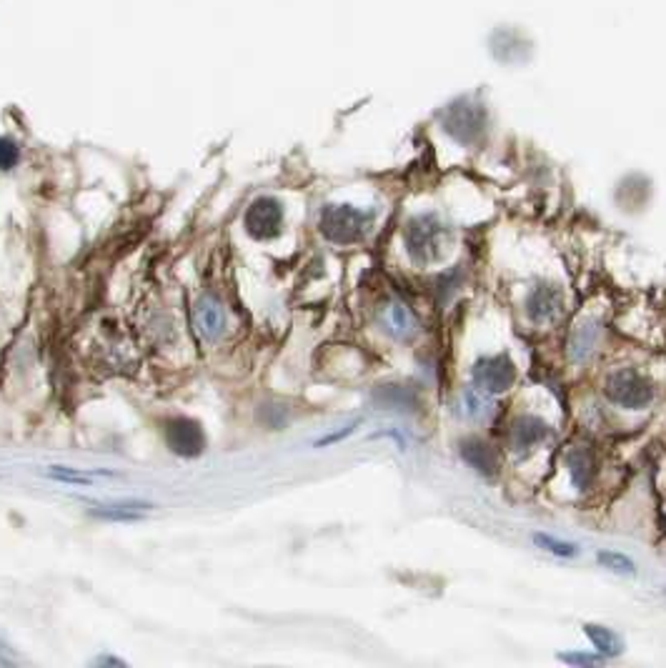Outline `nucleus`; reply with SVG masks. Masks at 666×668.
Wrapping results in <instances>:
<instances>
[{"label": "nucleus", "instance_id": "obj_1", "mask_svg": "<svg viewBox=\"0 0 666 668\" xmlns=\"http://www.w3.org/2000/svg\"><path fill=\"white\" fill-rule=\"evenodd\" d=\"M403 241H406V251L411 255V261L421 265L436 263L446 253L449 228L439 221V215L423 213V215H416L413 221H409Z\"/></svg>", "mask_w": 666, "mask_h": 668}, {"label": "nucleus", "instance_id": "obj_2", "mask_svg": "<svg viewBox=\"0 0 666 668\" xmlns=\"http://www.w3.org/2000/svg\"><path fill=\"white\" fill-rule=\"evenodd\" d=\"M373 223V215L361 208H353V205H326L323 213H321V221H318V228L321 234L326 235L331 243L339 245H349L361 241L366 231Z\"/></svg>", "mask_w": 666, "mask_h": 668}, {"label": "nucleus", "instance_id": "obj_3", "mask_svg": "<svg viewBox=\"0 0 666 668\" xmlns=\"http://www.w3.org/2000/svg\"><path fill=\"white\" fill-rule=\"evenodd\" d=\"M603 396L612 401V404L629 408V411H642L646 406L654 401V388L652 383L646 381L642 373H636L634 368H619L612 371L603 381Z\"/></svg>", "mask_w": 666, "mask_h": 668}, {"label": "nucleus", "instance_id": "obj_4", "mask_svg": "<svg viewBox=\"0 0 666 668\" xmlns=\"http://www.w3.org/2000/svg\"><path fill=\"white\" fill-rule=\"evenodd\" d=\"M487 108L476 103L471 98H458L451 106L446 108L441 116L444 130L464 146H471L484 136L487 130Z\"/></svg>", "mask_w": 666, "mask_h": 668}, {"label": "nucleus", "instance_id": "obj_5", "mask_svg": "<svg viewBox=\"0 0 666 668\" xmlns=\"http://www.w3.org/2000/svg\"><path fill=\"white\" fill-rule=\"evenodd\" d=\"M474 381L488 396H498L507 393L514 383H516V366L508 358L507 353L498 356H488L476 361L474 366Z\"/></svg>", "mask_w": 666, "mask_h": 668}, {"label": "nucleus", "instance_id": "obj_6", "mask_svg": "<svg viewBox=\"0 0 666 668\" xmlns=\"http://www.w3.org/2000/svg\"><path fill=\"white\" fill-rule=\"evenodd\" d=\"M281 223H284V208L281 203L271 198V196H261L256 198L248 211H246V231L254 235L256 241H271L281 234Z\"/></svg>", "mask_w": 666, "mask_h": 668}, {"label": "nucleus", "instance_id": "obj_7", "mask_svg": "<svg viewBox=\"0 0 666 668\" xmlns=\"http://www.w3.org/2000/svg\"><path fill=\"white\" fill-rule=\"evenodd\" d=\"M166 444L179 456L196 458L201 456L206 448V435L201 431V424L193 418H170L166 424Z\"/></svg>", "mask_w": 666, "mask_h": 668}, {"label": "nucleus", "instance_id": "obj_8", "mask_svg": "<svg viewBox=\"0 0 666 668\" xmlns=\"http://www.w3.org/2000/svg\"><path fill=\"white\" fill-rule=\"evenodd\" d=\"M564 310V291L551 283H541L526 298V313L534 323H551Z\"/></svg>", "mask_w": 666, "mask_h": 668}, {"label": "nucleus", "instance_id": "obj_9", "mask_svg": "<svg viewBox=\"0 0 666 668\" xmlns=\"http://www.w3.org/2000/svg\"><path fill=\"white\" fill-rule=\"evenodd\" d=\"M546 435H549V425L544 424L539 415H518L511 425L508 441L514 451L524 453V451H531L534 445H539Z\"/></svg>", "mask_w": 666, "mask_h": 668}, {"label": "nucleus", "instance_id": "obj_10", "mask_svg": "<svg viewBox=\"0 0 666 668\" xmlns=\"http://www.w3.org/2000/svg\"><path fill=\"white\" fill-rule=\"evenodd\" d=\"M461 458L474 468L476 473H481V476L494 478L498 473L497 453L491 451V445L478 441V438H468V441L461 444Z\"/></svg>", "mask_w": 666, "mask_h": 668}, {"label": "nucleus", "instance_id": "obj_11", "mask_svg": "<svg viewBox=\"0 0 666 668\" xmlns=\"http://www.w3.org/2000/svg\"><path fill=\"white\" fill-rule=\"evenodd\" d=\"M196 319H198V329H201L203 339L216 340L226 329V310L213 296H203L196 308Z\"/></svg>", "mask_w": 666, "mask_h": 668}, {"label": "nucleus", "instance_id": "obj_12", "mask_svg": "<svg viewBox=\"0 0 666 668\" xmlns=\"http://www.w3.org/2000/svg\"><path fill=\"white\" fill-rule=\"evenodd\" d=\"M381 323H383V329L389 330L393 339H411L416 329H419L416 316L403 303H389V306L383 308Z\"/></svg>", "mask_w": 666, "mask_h": 668}, {"label": "nucleus", "instance_id": "obj_13", "mask_svg": "<svg viewBox=\"0 0 666 668\" xmlns=\"http://www.w3.org/2000/svg\"><path fill=\"white\" fill-rule=\"evenodd\" d=\"M599 339H602V329H599V323H582L579 329L571 333V340H569V356L571 361L576 363H584L589 356H592L596 346H599Z\"/></svg>", "mask_w": 666, "mask_h": 668}, {"label": "nucleus", "instance_id": "obj_14", "mask_svg": "<svg viewBox=\"0 0 666 668\" xmlns=\"http://www.w3.org/2000/svg\"><path fill=\"white\" fill-rule=\"evenodd\" d=\"M143 511H150V503H146V501H121V503L95 506L91 513L106 520H138L143 516Z\"/></svg>", "mask_w": 666, "mask_h": 668}, {"label": "nucleus", "instance_id": "obj_15", "mask_svg": "<svg viewBox=\"0 0 666 668\" xmlns=\"http://www.w3.org/2000/svg\"><path fill=\"white\" fill-rule=\"evenodd\" d=\"M584 634L589 636L594 648H596L599 654H603V656H619V654H622V641H619V636L613 634L612 628L586 624V626H584Z\"/></svg>", "mask_w": 666, "mask_h": 668}, {"label": "nucleus", "instance_id": "obj_16", "mask_svg": "<svg viewBox=\"0 0 666 668\" xmlns=\"http://www.w3.org/2000/svg\"><path fill=\"white\" fill-rule=\"evenodd\" d=\"M566 466H569L571 481H574L576 486L579 488L589 486V481H592L594 473V463L586 451H571L569 456H566Z\"/></svg>", "mask_w": 666, "mask_h": 668}, {"label": "nucleus", "instance_id": "obj_17", "mask_svg": "<svg viewBox=\"0 0 666 668\" xmlns=\"http://www.w3.org/2000/svg\"><path fill=\"white\" fill-rule=\"evenodd\" d=\"M381 396H383V404L399 406V408H403V411L416 406V393L406 391V388H401V386H386V388L381 391Z\"/></svg>", "mask_w": 666, "mask_h": 668}, {"label": "nucleus", "instance_id": "obj_18", "mask_svg": "<svg viewBox=\"0 0 666 668\" xmlns=\"http://www.w3.org/2000/svg\"><path fill=\"white\" fill-rule=\"evenodd\" d=\"M596 558H599V563H602L603 568H609V571H613V573H622V576L636 571L634 561H632V558H626V556H622V553L599 551Z\"/></svg>", "mask_w": 666, "mask_h": 668}, {"label": "nucleus", "instance_id": "obj_19", "mask_svg": "<svg viewBox=\"0 0 666 668\" xmlns=\"http://www.w3.org/2000/svg\"><path fill=\"white\" fill-rule=\"evenodd\" d=\"M48 476L55 478V481H63V483H81V486H88V483H93L95 473H91V471H71V468L65 466H53L48 468Z\"/></svg>", "mask_w": 666, "mask_h": 668}, {"label": "nucleus", "instance_id": "obj_20", "mask_svg": "<svg viewBox=\"0 0 666 668\" xmlns=\"http://www.w3.org/2000/svg\"><path fill=\"white\" fill-rule=\"evenodd\" d=\"M21 160V148L18 143L8 136H0V170H13Z\"/></svg>", "mask_w": 666, "mask_h": 668}, {"label": "nucleus", "instance_id": "obj_21", "mask_svg": "<svg viewBox=\"0 0 666 668\" xmlns=\"http://www.w3.org/2000/svg\"><path fill=\"white\" fill-rule=\"evenodd\" d=\"M464 401H466V408H468V415H484L488 411V398L487 393L481 391V388H468L464 393Z\"/></svg>", "mask_w": 666, "mask_h": 668}, {"label": "nucleus", "instance_id": "obj_22", "mask_svg": "<svg viewBox=\"0 0 666 668\" xmlns=\"http://www.w3.org/2000/svg\"><path fill=\"white\" fill-rule=\"evenodd\" d=\"M534 541H536V546H541L544 551L556 553V556H574V553H576V546H574V543L556 541L554 536H544V533H539V536H534Z\"/></svg>", "mask_w": 666, "mask_h": 668}, {"label": "nucleus", "instance_id": "obj_23", "mask_svg": "<svg viewBox=\"0 0 666 668\" xmlns=\"http://www.w3.org/2000/svg\"><path fill=\"white\" fill-rule=\"evenodd\" d=\"M561 661H566V663H576V666H594V663H599L602 658L592 656V654H561Z\"/></svg>", "mask_w": 666, "mask_h": 668}, {"label": "nucleus", "instance_id": "obj_24", "mask_svg": "<svg viewBox=\"0 0 666 668\" xmlns=\"http://www.w3.org/2000/svg\"><path fill=\"white\" fill-rule=\"evenodd\" d=\"M353 428H356V424L346 425V428H343V431H339V434H331V435H326V438H321V441H316V445L336 444V441H341V438H346V435H349V434H353Z\"/></svg>", "mask_w": 666, "mask_h": 668}, {"label": "nucleus", "instance_id": "obj_25", "mask_svg": "<svg viewBox=\"0 0 666 668\" xmlns=\"http://www.w3.org/2000/svg\"><path fill=\"white\" fill-rule=\"evenodd\" d=\"M95 663H98V666H103V663H111V666H123V661H118V658H98Z\"/></svg>", "mask_w": 666, "mask_h": 668}, {"label": "nucleus", "instance_id": "obj_26", "mask_svg": "<svg viewBox=\"0 0 666 668\" xmlns=\"http://www.w3.org/2000/svg\"><path fill=\"white\" fill-rule=\"evenodd\" d=\"M0 666H13V661H11V658L0 656Z\"/></svg>", "mask_w": 666, "mask_h": 668}]
</instances>
